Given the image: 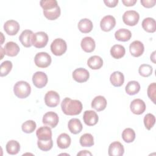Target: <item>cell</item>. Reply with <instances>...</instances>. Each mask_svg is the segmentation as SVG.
<instances>
[{
  "mask_svg": "<svg viewBox=\"0 0 156 156\" xmlns=\"http://www.w3.org/2000/svg\"><path fill=\"white\" fill-rule=\"evenodd\" d=\"M61 108L63 112L66 115H77L82 110V104L79 100L65 98L61 103Z\"/></svg>",
  "mask_w": 156,
  "mask_h": 156,
  "instance_id": "cell-1",
  "label": "cell"
},
{
  "mask_svg": "<svg viewBox=\"0 0 156 156\" xmlns=\"http://www.w3.org/2000/svg\"><path fill=\"white\" fill-rule=\"evenodd\" d=\"M13 92L18 98H26L30 94L31 87L29 83L26 81H18L14 85Z\"/></svg>",
  "mask_w": 156,
  "mask_h": 156,
  "instance_id": "cell-2",
  "label": "cell"
},
{
  "mask_svg": "<svg viewBox=\"0 0 156 156\" xmlns=\"http://www.w3.org/2000/svg\"><path fill=\"white\" fill-rule=\"evenodd\" d=\"M67 49L66 41L62 38L55 39L51 44V50L53 54L57 56L63 55Z\"/></svg>",
  "mask_w": 156,
  "mask_h": 156,
  "instance_id": "cell-3",
  "label": "cell"
},
{
  "mask_svg": "<svg viewBox=\"0 0 156 156\" xmlns=\"http://www.w3.org/2000/svg\"><path fill=\"white\" fill-rule=\"evenodd\" d=\"M48 41V36L44 32H37L33 34L32 44L37 48H42L46 46Z\"/></svg>",
  "mask_w": 156,
  "mask_h": 156,
  "instance_id": "cell-4",
  "label": "cell"
},
{
  "mask_svg": "<svg viewBox=\"0 0 156 156\" xmlns=\"http://www.w3.org/2000/svg\"><path fill=\"white\" fill-rule=\"evenodd\" d=\"M51 57L49 54L45 52L37 53L34 57L35 65L39 68H46L51 63Z\"/></svg>",
  "mask_w": 156,
  "mask_h": 156,
  "instance_id": "cell-5",
  "label": "cell"
},
{
  "mask_svg": "<svg viewBox=\"0 0 156 156\" xmlns=\"http://www.w3.org/2000/svg\"><path fill=\"white\" fill-rule=\"evenodd\" d=\"M139 13L135 10H127L122 15L123 22L130 26H135L139 21Z\"/></svg>",
  "mask_w": 156,
  "mask_h": 156,
  "instance_id": "cell-6",
  "label": "cell"
},
{
  "mask_svg": "<svg viewBox=\"0 0 156 156\" xmlns=\"http://www.w3.org/2000/svg\"><path fill=\"white\" fill-rule=\"evenodd\" d=\"M44 102L49 107H55L60 102V96L55 91H49L44 96Z\"/></svg>",
  "mask_w": 156,
  "mask_h": 156,
  "instance_id": "cell-7",
  "label": "cell"
},
{
  "mask_svg": "<svg viewBox=\"0 0 156 156\" xmlns=\"http://www.w3.org/2000/svg\"><path fill=\"white\" fill-rule=\"evenodd\" d=\"M48 76L42 71H37L32 76V82L34 85L38 88H41L45 87L48 83Z\"/></svg>",
  "mask_w": 156,
  "mask_h": 156,
  "instance_id": "cell-8",
  "label": "cell"
},
{
  "mask_svg": "<svg viewBox=\"0 0 156 156\" xmlns=\"http://www.w3.org/2000/svg\"><path fill=\"white\" fill-rule=\"evenodd\" d=\"M58 116L54 112H48L46 113L43 117V123L50 128H54L58 122Z\"/></svg>",
  "mask_w": 156,
  "mask_h": 156,
  "instance_id": "cell-9",
  "label": "cell"
},
{
  "mask_svg": "<svg viewBox=\"0 0 156 156\" xmlns=\"http://www.w3.org/2000/svg\"><path fill=\"white\" fill-rule=\"evenodd\" d=\"M90 74L88 70L83 68L76 69L73 73V78L79 83H83L88 80Z\"/></svg>",
  "mask_w": 156,
  "mask_h": 156,
  "instance_id": "cell-10",
  "label": "cell"
},
{
  "mask_svg": "<svg viewBox=\"0 0 156 156\" xmlns=\"http://www.w3.org/2000/svg\"><path fill=\"white\" fill-rule=\"evenodd\" d=\"M116 24V20L112 15H106L102 18L100 22V26L105 32L110 31L114 28Z\"/></svg>",
  "mask_w": 156,
  "mask_h": 156,
  "instance_id": "cell-11",
  "label": "cell"
},
{
  "mask_svg": "<svg viewBox=\"0 0 156 156\" xmlns=\"http://www.w3.org/2000/svg\"><path fill=\"white\" fill-rule=\"evenodd\" d=\"M130 110L135 115H141L146 110V104L141 99H135L132 101L130 105Z\"/></svg>",
  "mask_w": 156,
  "mask_h": 156,
  "instance_id": "cell-12",
  "label": "cell"
},
{
  "mask_svg": "<svg viewBox=\"0 0 156 156\" xmlns=\"http://www.w3.org/2000/svg\"><path fill=\"white\" fill-rule=\"evenodd\" d=\"M20 28L19 23L15 20H10L7 21L4 24L5 32L9 35H15L19 31Z\"/></svg>",
  "mask_w": 156,
  "mask_h": 156,
  "instance_id": "cell-13",
  "label": "cell"
},
{
  "mask_svg": "<svg viewBox=\"0 0 156 156\" xmlns=\"http://www.w3.org/2000/svg\"><path fill=\"white\" fill-rule=\"evenodd\" d=\"M83 119L85 124L89 126H93L97 124L99 118L98 114L94 111L86 110L83 113Z\"/></svg>",
  "mask_w": 156,
  "mask_h": 156,
  "instance_id": "cell-14",
  "label": "cell"
},
{
  "mask_svg": "<svg viewBox=\"0 0 156 156\" xmlns=\"http://www.w3.org/2000/svg\"><path fill=\"white\" fill-rule=\"evenodd\" d=\"M108 151L110 156H121L124 154V149L120 142L114 141L110 144Z\"/></svg>",
  "mask_w": 156,
  "mask_h": 156,
  "instance_id": "cell-15",
  "label": "cell"
},
{
  "mask_svg": "<svg viewBox=\"0 0 156 156\" xmlns=\"http://www.w3.org/2000/svg\"><path fill=\"white\" fill-rule=\"evenodd\" d=\"M129 50L132 55L138 57L143 54L144 48L142 42L138 40H135L130 43L129 46Z\"/></svg>",
  "mask_w": 156,
  "mask_h": 156,
  "instance_id": "cell-16",
  "label": "cell"
},
{
  "mask_svg": "<svg viewBox=\"0 0 156 156\" xmlns=\"http://www.w3.org/2000/svg\"><path fill=\"white\" fill-rule=\"evenodd\" d=\"M34 33L30 30H23L19 37L21 43L26 48L30 47L32 44V37Z\"/></svg>",
  "mask_w": 156,
  "mask_h": 156,
  "instance_id": "cell-17",
  "label": "cell"
},
{
  "mask_svg": "<svg viewBox=\"0 0 156 156\" xmlns=\"http://www.w3.org/2000/svg\"><path fill=\"white\" fill-rule=\"evenodd\" d=\"M20 49L19 46L13 41L7 42L4 48L5 54L10 57L16 56L19 53Z\"/></svg>",
  "mask_w": 156,
  "mask_h": 156,
  "instance_id": "cell-18",
  "label": "cell"
},
{
  "mask_svg": "<svg viewBox=\"0 0 156 156\" xmlns=\"http://www.w3.org/2000/svg\"><path fill=\"white\" fill-rule=\"evenodd\" d=\"M107 106V100L102 96L95 97L91 102V107L98 112L104 110Z\"/></svg>",
  "mask_w": 156,
  "mask_h": 156,
  "instance_id": "cell-19",
  "label": "cell"
},
{
  "mask_svg": "<svg viewBox=\"0 0 156 156\" xmlns=\"http://www.w3.org/2000/svg\"><path fill=\"white\" fill-rule=\"evenodd\" d=\"M36 135L38 138V140H50L52 139V131L49 127L41 126L37 130Z\"/></svg>",
  "mask_w": 156,
  "mask_h": 156,
  "instance_id": "cell-20",
  "label": "cell"
},
{
  "mask_svg": "<svg viewBox=\"0 0 156 156\" xmlns=\"http://www.w3.org/2000/svg\"><path fill=\"white\" fill-rule=\"evenodd\" d=\"M80 45L82 49L86 52H93L96 46L94 40L90 37H84L81 41Z\"/></svg>",
  "mask_w": 156,
  "mask_h": 156,
  "instance_id": "cell-21",
  "label": "cell"
},
{
  "mask_svg": "<svg viewBox=\"0 0 156 156\" xmlns=\"http://www.w3.org/2000/svg\"><path fill=\"white\" fill-rule=\"evenodd\" d=\"M68 127L71 133L73 134H77L80 133L83 127L80 121L77 118L71 119L68 123Z\"/></svg>",
  "mask_w": 156,
  "mask_h": 156,
  "instance_id": "cell-22",
  "label": "cell"
},
{
  "mask_svg": "<svg viewBox=\"0 0 156 156\" xmlns=\"http://www.w3.org/2000/svg\"><path fill=\"white\" fill-rule=\"evenodd\" d=\"M110 80L114 87H121L124 83V76L120 71H115L110 75Z\"/></svg>",
  "mask_w": 156,
  "mask_h": 156,
  "instance_id": "cell-23",
  "label": "cell"
},
{
  "mask_svg": "<svg viewBox=\"0 0 156 156\" xmlns=\"http://www.w3.org/2000/svg\"><path fill=\"white\" fill-rule=\"evenodd\" d=\"M87 65L92 69H99L103 65V60L98 55H93L88 58Z\"/></svg>",
  "mask_w": 156,
  "mask_h": 156,
  "instance_id": "cell-24",
  "label": "cell"
},
{
  "mask_svg": "<svg viewBox=\"0 0 156 156\" xmlns=\"http://www.w3.org/2000/svg\"><path fill=\"white\" fill-rule=\"evenodd\" d=\"M71 140L70 136L65 133H61L57 139V144L59 148L60 149H66L71 144Z\"/></svg>",
  "mask_w": 156,
  "mask_h": 156,
  "instance_id": "cell-25",
  "label": "cell"
},
{
  "mask_svg": "<svg viewBox=\"0 0 156 156\" xmlns=\"http://www.w3.org/2000/svg\"><path fill=\"white\" fill-rule=\"evenodd\" d=\"M142 27L147 32L153 33L156 30V22L152 18H146L142 22Z\"/></svg>",
  "mask_w": 156,
  "mask_h": 156,
  "instance_id": "cell-26",
  "label": "cell"
},
{
  "mask_svg": "<svg viewBox=\"0 0 156 156\" xmlns=\"http://www.w3.org/2000/svg\"><path fill=\"white\" fill-rule=\"evenodd\" d=\"M115 37L116 40L120 41H129L131 37V32L126 29H119L116 30L115 33Z\"/></svg>",
  "mask_w": 156,
  "mask_h": 156,
  "instance_id": "cell-27",
  "label": "cell"
},
{
  "mask_svg": "<svg viewBox=\"0 0 156 156\" xmlns=\"http://www.w3.org/2000/svg\"><path fill=\"white\" fill-rule=\"evenodd\" d=\"M93 23L91 20L87 18H83L78 23V28L79 30L84 34L88 33L93 29Z\"/></svg>",
  "mask_w": 156,
  "mask_h": 156,
  "instance_id": "cell-28",
  "label": "cell"
},
{
  "mask_svg": "<svg viewBox=\"0 0 156 156\" xmlns=\"http://www.w3.org/2000/svg\"><path fill=\"white\" fill-rule=\"evenodd\" d=\"M125 48L121 44H115L110 49V54L114 58H121L125 55Z\"/></svg>",
  "mask_w": 156,
  "mask_h": 156,
  "instance_id": "cell-29",
  "label": "cell"
},
{
  "mask_svg": "<svg viewBox=\"0 0 156 156\" xmlns=\"http://www.w3.org/2000/svg\"><path fill=\"white\" fill-rule=\"evenodd\" d=\"M6 151L9 154L16 155L20 150V144L16 140H10L6 144Z\"/></svg>",
  "mask_w": 156,
  "mask_h": 156,
  "instance_id": "cell-30",
  "label": "cell"
},
{
  "mask_svg": "<svg viewBox=\"0 0 156 156\" xmlns=\"http://www.w3.org/2000/svg\"><path fill=\"white\" fill-rule=\"evenodd\" d=\"M125 90L128 94L134 95L137 94L140 90V85L137 81L132 80L127 83Z\"/></svg>",
  "mask_w": 156,
  "mask_h": 156,
  "instance_id": "cell-31",
  "label": "cell"
},
{
  "mask_svg": "<svg viewBox=\"0 0 156 156\" xmlns=\"http://www.w3.org/2000/svg\"><path fill=\"white\" fill-rule=\"evenodd\" d=\"M60 8L58 5L49 10H43V14L44 16L49 20H56L60 16Z\"/></svg>",
  "mask_w": 156,
  "mask_h": 156,
  "instance_id": "cell-32",
  "label": "cell"
},
{
  "mask_svg": "<svg viewBox=\"0 0 156 156\" xmlns=\"http://www.w3.org/2000/svg\"><path fill=\"white\" fill-rule=\"evenodd\" d=\"M79 142L83 147H91L94 144V138L91 134L85 133L80 136Z\"/></svg>",
  "mask_w": 156,
  "mask_h": 156,
  "instance_id": "cell-33",
  "label": "cell"
},
{
  "mask_svg": "<svg viewBox=\"0 0 156 156\" xmlns=\"http://www.w3.org/2000/svg\"><path fill=\"white\" fill-rule=\"evenodd\" d=\"M122 138L126 143H132L135 139V132L131 128L125 129L122 133Z\"/></svg>",
  "mask_w": 156,
  "mask_h": 156,
  "instance_id": "cell-34",
  "label": "cell"
},
{
  "mask_svg": "<svg viewBox=\"0 0 156 156\" xmlns=\"http://www.w3.org/2000/svg\"><path fill=\"white\" fill-rule=\"evenodd\" d=\"M22 130L27 133H32L36 129V123L33 120H27L21 126Z\"/></svg>",
  "mask_w": 156,
  "mask_h": 156,
  "instance_id": "cell-35",
  "label": "cell"
},
{
  "mask_svg": "<svg viewBox=\"0 0 156 156\" xmlns=\"http://www.w3.org/2000/svg\"><path fill=\"white\" fill-rule=\"evenodd\" d=\"M37 145L38 148L43 151H48L51 149L53 146V141L52 139L47 140H38Z\"/></svg>",
  "mask_w": 156,
  "mask_h": 156,
  "instance_id": "cell-36",
  "label": "cell"
},
{
  "mask_svg": "<svg viewBox=\"0 0 156 156\" xmlns=\"http://www.w3.org/2000/svg\"><path fill=\"white\" fill-rule=\"evenodd\" d=\"M12 63L9 60H5L1 64L0 76L1 77L7 76L12 70Z\"/></svg>",
  "mask_w": 156,
  "mask_h": 156,
  "instance_id": "cell-37",
  "label": "cell"
},
{
  "mask_svg": "<svg viewBox=\"0 0 156 156\" xmlns=\"http://www.w3.org/2000/svg\"><path fill=\"white\" fill-rule=\"evenodd\" d=\"M138 72L140 76L144 77H147L152 74V67L147 64H142L139 67Z\"/></svg>",
  "mask_w": 156,
  "mask_h": 156,
  "instance_id": "cell-38",
  "label": "cell"
},
{
  "mask_svg": "<svg viewBox=\"0 0 156 156\" xmlns=\"http://www.w3.org/2000/svg\"><path fill=\"white\" fill-rule=\"evenodd\" d=\"M155 122V116L151 113H147L144 116V124L147 130H151Z\"/></svg>",
  "mask_w": 156,
  "mask_h": 156,
  "instance_id": "cell-39",
  "label": "cell"
},
{
  "mask_svg": "<svg viewBox=\"0 0 156 156\" xmlns=\"http://www.w3.org/2000/svg\"><path fill=\"white\" fill-rule=\"evenodd\" d=\"M40 4L43 10H49L58 5L56 0H41Z\"/></svg>",
  "mask_w": 156,
  "mask_h": 156,
  "instance_id": "cell-40",
  "label": "cell"
},
{
  "mask_svg": "<svg viewBox=\"0 0 156 156\" xmlns=\"http://www.w3.org/2000/svg\"><path fill=\"white\" fill-rule=\"evenodd\" d=\"M147 96L149 99L155 104V92H156V84L155 82L151 83L147 88Z\"/></svg>",
  "mask_w": 156,
  "mask_h": 156,
  "instance_id": "cell-41",
  "label": "cell"
},
{
  "mask_svg": "<svg viewBox=\"0 0 156 156\" xmlns=\"http://www.w3.org/2000/svg\"><path fill=\"white\" fill-rule=\"evenodd\" d=\"M141 4L146 8H151L155 5L156 3L155 0H141Z\"/></svg>",
  "mask_w": 156,
  "mask_h": 156,
  "instance_id": "cell-42",
  "label": "cell"
},
{
  "mask_svg": "<svg viewBox=\"0 0 156 156\" xmlns=\"http://www.w3.org/2000/svg\"><path fill=\"white\" fill-rule=\"evenodd\" d=\"M105 4L109 7H115L118 3V0H104Z\"/></svg>",
  "mask_w": 156,
  "mask_h": 156,
  "instance_id": "cell-43",
  "label": "cell"
},
{
  "mask_svg": "<svg viewBox=\"0 0 156 156\" xmlns=\"http://www.w3.org/2000/svg\"><path fill=\"white\" fill-rule=\"evenodd\" d=\"M137 0H122V2L125 6H133L135 4Z\"/></svg>",
  "mask_w": 156,
  "mask_h": 156,
  "instance_id": "cell-44",
  "label": "cell"
},
{
  "mask_svg": "<svg viewBox=\"0 0 156 156\" xmlns=\"http://www.w3.org/2000/svg\"><path fill=\"white\" fill-rule=\"evenodd\" d=\"M77 155H92V154L88 151L85 150V151H81Z\"/></svg>",
  "mask_w": 156,
  "mask_h": 156,
  "instance_id": "cell-45",
  "label": "cell"
},
{
  "mask_svg": "<svg viewBox=\"0 0 156 156\" xmlns=\"http://www.w3.org/2000/svg\"><path fill=\"white\" fill-rule=\"evenodd\" d=\"M155 52L154 51L153 53H152V54L151 55V60H152L153 59H155Z\"/></svg>",
  "mask_w": 156,
  "mask_h": 156,
  "instance_id": "cell-46",
  "label": "cell"
}]
</instances>
